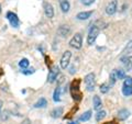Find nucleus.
I'll return each instance as SVG.
<instances>
[{"instance_id":"412c9836","label":"nucleus","mask_w":132,"mask_h":124,"mask_svg":"<svg viewBox=\"0 0 132 124\" xmlns=\"http://www.w3.org/2000/svg\"><path fill=\"white\" fill-rule=\"evenodd\" d=\"M53 100L55 102H60L61 101V87H57L53 94Z\"/></svg>"},{"instance_id":"1a4fd4ad","label":"nucleus","mask_w":132,"mask_h":124,"mask_svg":"<svg viewBox=\"0 0 132 124\" xmlns=\"http://www.w3.org/2000/svg\"><path fill=\"white\" fill-rule=\"evenodd\" d=\"M117 9H118V1L117 0H112V1H110L108 5H107L106 13L109 15H113L116 12H117Z\"/></svg>"},{"instance_id":"9b49d317","label":"nucleus","mask_w":132,"mask_h":124,"mask_svg":"<svg viewBox=\"0 0 132 124\" xmlns=\"http://www.w3.org/2000/svg\"><path fill=\"white\" fill-rule=\"evenodd\" d=\"M121 61L123 66H125L126 70H131L132 69V56H126V57H122L121 58Z\"/></svg>"},{"instance_id":"f8f14e48","label":"nucleus","mask_w":132,"mask_h":124,"mask_svg":"<svg viewBox=\"0 0 132 124\" xmlns=\"http://www.w3.org/2000/svg\"><path fill=\"white\" fill-rule=\"evenodd\" d=\"M69 32H71V29H69L68 25H61L59 29H57V34L61 35L62 38L67 36Z\"/></svg>"},{"instance_id":"f03ea898","label":"nucleus","mask_w":132,"mask_h":124,"mask_svg":"<svg viewBox=\"0 0 132 124\" xmlns=\"http://www.w3.org/2000/svg\"><path fill=\"white\" fill-rule=\"evenodd\" d=\"M84 82H85L87 91H94L95 86H96V77H95V74L90 73L88 75H86L84 78Z\"/></svg>"},{"instance_id":"6e6552de","label":"nucleus","mask_w":132,"mask_h":124,"mask_svg":"<svg viewBox=\"0 0 132 124\" xmlns=\"http://www.w3.org/2000/svg\"><path fill=\"white\" fill-rule=\"evenodd\" d=\"M59 74H60V68L57 67V66H53V67L51 68V70H50V73H48L47 81L50 82V84H53V82L56 80Z\"/></svg>"},{"instance_id":"ddd939ff","label":"nucleus","mask_w":132,"mask_h":124,"mask_svg":"<svg viewBox=\"0 0 132 124\" xmlns=\"http://www.w3.org/2000/svg\"><path fill=\"white\" fill-rule=\"evenodd\" d=\"M59 1H60V7H61L62 11H63L64 13H67L69 11V8H71L68 0H59Z\"/></svg>"},{"instance_id":"0eeeda50","label":"nucleus","mask_w":132,"mask_h":124,"mask_svg":"<svg viewBox=\"0 0 132 124\" xmlns=\"http://www.w3.org/2000/svg\"><path fill=\"white\" fill-rule=\"evenodd\" d=\"M7 19L9 20L11 26H13L15 29L20 26V20L18 18V15H16L15 13H13V12H11V11L8 12L7 13Z\"/></svg>"},{"instance_id":"9d476101","label":"nucleus","mask_w":132,"mask_h":124,"mask_svg":"<svg viewBox=\"0 0 132 124\" xmlns=\"http://www.w3.org/2000/svg\"><path fill=\"white\" fill-rule=\"evenodd\" d=\"M44 12H45V15L48 19H52L54 16V9H53L51 3H47V2L44 3Z\"/></svg>"},{"instance_id":"423d86ee","label":"nucleus","mask_w":132,"mask_h":124,"mask_svg":"<svg viewBox=\"0 0 132 124\" xmlns=\"http://www.w3.org/2000/svg\"><path fill=\"white\" fill-rule=\"evenodd\" d=\"M71 57H72V52L71 51H65L64 54L62 55V58H61V67L63 69H66L69 65V60H71Z\"/></svg>"},{"instance_id":"2eb2a0df","label":"nucleus","mask_w":132,"mask_h":124,"mask_svg":"<svg viewBox=\"0 0 132 124\" xmlns=\"http://www.w3.org/2000/svg\"><path fill=\"white\" fill-rule=\"evenodd\" d=\"M129 115H130V112L127 109H122L118 112V118H119V120H121V121L127 120L128 118H129Z\"/></svg>"},{"instance_id":"5701e85b","label":"nucleus","mask_w":132,"mask_h":124,"mask_svg":"<svg viewBox=\"0 0 132 124\" xmlns=\"http://www.w3.org/2000/svg\"><path fill=\"white\" fill-rule=\"evenodd\" d=\"M106 111H104V110H101V111H98L97 112V114H96V120L99 122V121H101L102 119H104L105 117H106Z\"/></svg>"},{"instance_id":"a878e982","label":"nucleus","mask_w":132,"mask_h":124,"mask_svg":"<svg viewBox=\"0 0 132 124\" xmlns=\"http://www.w3.org/2000/svg\"><path fill=\"white\" fill-rule=\"evenodd\" d=\"M131 52H132V40L127 44V46H126L125 49H123L122 53H123V54H128V53H131Z\"/></svg>"},{"instance_id":"aec40b11","label":"nucleus","mask_w":132,"mask_h":124,"mask_svg":"<svg viewBox=\"0 0 132 124\" xmlns=\"http://www.w3.org/2000/svg\"><path fill=\"white\" fill-rule=\"evenodd\" d=\"M46 105H47V101H46V99L41 98L40 100H39V101L34 104V108H45Z\"/></svg>"},{"instance_id":"c756f323","label":"nucleus","mask_w":132,"mask_h":124,"mask_svg":"<svg viewBox=\"0 0 132 124\" xmlns=\"http://www.w3.org/2000/svg\"><path fill=\"white\" fill-rule=\"evenodd\" d=\"M22 124H32L31 123V120L30 119H24L22 121Z\"/></svg>"},{"instance_id":"dca6fc26","label":"nucleus","mask_w":132,"mask_h":124,"mask_svg":"<svg viewBox=\"0 0 132 124\" xmlns=\"http://www.w3.org/2000/svg\"><path fill=\"white\" fill-rule=\"evenodd\" d=\"M93 14V11H84V12H79L76 18L78 20H87L88 18H90V15Z\"/></svg>"},{"instance_id":"20e7f679","label":"nucleus","mask_w":132,"mask_h":124,"mask_svg":"<svg viewBox=\"0 0 132 124\" xmlns=\"http://www.w3.org/2000/svg\"><path fill=\"white\" fill-rule=\"evenodd\" d=\"M99 28L96 26V25H93L92 28H90V30H89V33H88V35H87V43L89 45H93L95 43V41H96L97 39V36L99 35Z\"/></svg>"},{"instance_id":"bb28decb","label":"nucleus","mask_w":132,"mask_h":124,"mask_svg":"<svg viewBox=\"0 0 132 124\" xmlns=\"http://www.w3.org/2000/svg\"><path fill=\"white\" fill-rule=\"evenodd\" d=\"M117 76H118V79L120 80V79H125L126 78V73H125V70H122V69H117Z\"/></svg>"},{"instance_id":"473e14b6","label":"nucleus","mask_w":132,"mask_h":124,"mask_svg":"<svg viewBox=\"0 0 132 124\" xmlns=\"http://www.w3.org/2000/svg\"><path fill=\"white\" fill-rule=\"evenodd\" d=\"M68 124H78V123L77 122H69Z\"/></svg>"},{"instance_id":"b1692460","label":"nucleus","mask_w":132,"mask_h":124,"mask_svg":"<svg viewBox=\"0 0 132 124\" xmlns=\"http://www.w3.org/2000/svg\"><path fill=\"white\" fill-rule=\"evenodd\" d=\"M8 118H9V111H1L0 112V120H2V121H6V120H8Z\"/></svg>"},{"instance_id":"4468645a","label":"nucleus","mask_w":132,"mask_h":124,"mask_svg":"<svg viewBox=\"0 0 132 124\" xmlns=\"http://www.w3.org/2000/svg\"><path fill=\"white\" fill-rule=\"evenodd\" d=\"M93 103H94V109L96 111H99L102 107V102H101V99L99 98L98 96H94L93 99Z\"/></svg>"},{"instance_id":"72a5a7b5","label":"nucleus","mask_w":132,"mask_h":124,"mask_svg":"<svg viewBox=\"0 0 132 124\" xmlns=\"http://www.w3.org/2000/svg\"><path fill=\"white\" fill-rule=\"evenodd\" d=\"M0 13H1V6H0Z\"/></svg>"},{"instance_id":"4be33fe9","label":"nucleus","mask_w":132,"mask_h":124,"mask_svg":"<svg viewBox=\"0 0 132 124\" xmlns=\"http://www.w3.org/2000/svg\"><path fill=\"white\" fill-rule=\"evenodd\" d=\"M29 65H30V61H29L27 58H22L21 60L19 61V66L21 67L22 69H27L29 67Z\"/></svg>"},{"instance_id":"f3484780","label":"nucleus","mask_w":132,"mask_h":124,"mask_svg":"<svg viewBox=\"0 0 132 124\" xmlns=\"http://www.w3.org/2000/svg\"><path fill=\"white\" fill-rule=\"evenodd\" d=\"M118 80V76H117V69H113L110 73V77H109V81H110V86H113L116 84V81Z\"/></svg>"},{"instance_id":"7c9ffc66","label":"nucleus","mask_w":132,"mask_h":124,"mask_svg":"<svg viewBox=\"0 0 132 124\" xmlns=\"http://www.w3.org/2000/svg\"><path fill=\"white\" fill-rule=\"evenodd\" d=\"M2 104H3V103H2V101L0 100V112H1V109H2Z\"/></svg>"},{"instance_id":"cd10ccee","label":"nucleus","mask_w":132,"mask_h":124,"mask_svg":"<svg viewBox=\"0 0 132 124\" xmlns=\"http://www.w3.org/2000/svg\"><path fill=\"white\" fill-rule=\"evenodd\" d=\"M80 1H81V3H84L85 6H90L95 2V0H80Z\"/></svg>"},{"instance_id":"2f4dec72","label":"nucleus","mask_w":132,"mask_h":124,"mask_svg":"<svg viewBox=\"0 0 132 124\" xmlns=\"http://www.w3.org/2000/svg\"><path fill=\"white\" fill-rule=\"evenodd\" d=\"M105 124H118V123H116V122H106Z\"/></svg>"},{"instance_id":"c85d7f7f","label":"nucleus","mask_w":132,"mask_h":124,"mask_svg":"<svg viewBox=\"0 0 132 124\" xmlns=\"http://www.w3.org/2000/svg\"><path fill=\"white\" fill-rule=\"evenodd\" d=\"M22 73L24 75H31V74L34 73V69L31 68V69H26V70H22Z\"/></svg>"},{"instance_id":"39448f33","label":"nucleus","mask_w":132,"mask_h":124,"mask_svg":"<svg viewBox=\"0 0 132 124\" xmlns=\"http://www.w3.org/2000/svg\"><path fill=\"white\" fill-rule=\"evenodd\" d=\"M81 45H82V36L80 33H76L73 36V39L69 41V46L75 49H79L81 48Z\"/></svg>"},{"instance_id":"f257e3e1","label":"nucleus","mask_w":132,"mask_h":124,"mask_svg":"<svg viewBox=\"0 0 132 124\" xmlns=\"http://www.w3.org/2000/svg\"><path fill=\"white\" fill-rule=\"evenodd\" d=\"M79 84H80V80L76 79V80H74L71 85V93L75 101H80L82 98V94L79 90Z\"/></svg>"},{"instance_id":"7ed1b4c3","label":"nucleus","mask_w":132,"mask_h":124,"mask_svg":"<svg viewBox=\"0 0 132 124\" xmlns=\"http://www.w3.org/2000/svg\"><path fill=\"white\" fill-rule=\"evenodd\" d=\"M122 93L126 97H130L132 94V78L131 77H126L125 81L122 85Z\"/></svg>"},{"instance_id":"393cba45","label":"nucleus","mask_w":132,"mask_h":124,"mask_svg":"<svg viewBox=\"0 0 132 124\" xmlns=\"http://www.w3.org/2000/svg\"><path fill=\"white\" fill-rule=\"evenodd\" d=\"M109 89H110V86L108 84H102L100 86V92L101 93H107L109 91Z\"/></svg>"},{"instance_id":"6ab92c4d","label":"nucleus","mask_w":132,"mask_h":124,"mask_svg":"<svg viewBox=\"0 0 132 124\" xmlns=\"http://www.w3.org/2000/svg\"><path fill=\"white\" fill-rule=\"evenodd\" d=\"M90 118H92V111H86L85 113H82L80 117H79V121L86 122V121H88Z\"/></svg>"},{"instance_id":"a211bd4d","label":"nucleus","mask_w":132,"mask_h":124,"mask_svg":"<svg viewBox=\"0 0 132 124\" xmlns=\"http://www.w3.org/2000/svg\"><path fill=\"white\" fill-rule=\"evenodd\" d=\"M63 114V108H56V109H54L51 112V115H52V118H54V119H57V118H60L61 115Z\"/></svg>"}]
</instances>
